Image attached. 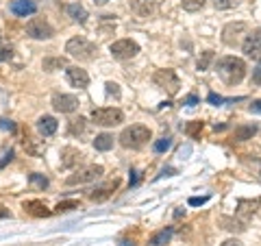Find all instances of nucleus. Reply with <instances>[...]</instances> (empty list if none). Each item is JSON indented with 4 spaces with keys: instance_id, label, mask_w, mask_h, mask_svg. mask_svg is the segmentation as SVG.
I'll use <instances>...</instances> for the list:
<instances>
[{
    "instance_id": "nucleus-29",
    "label": "nucleus",
    "mask_w": 261,
    "mask_h": 246,
    "mask_svg": "<svg viewBox=\"0 0 261 246\" xmlns=\"http://www.w3.org/2000/svg\"><path fill=\"white\" fill-rule=\"evenodd\" d=\"M29 181H31L33 185H37L39 190H46V187H48V179H46L44 175H37V172H33V175L29 177Z\"/></svg>"
},
{
    "instance_id": "nucleus-44",
    "label": "nucleus",
    "mask_w": 261,
    "mask_h": 246,
    "mask_svg": "<svg viewBox=\"0 0 261 246\" xmlns=\"http://www.w3.org/2000/svg\"><path fill=\"white\" fill-rule=\"evenodd\" d=\"M176 218H181V216H185V209H176V214H174Z\"/></svg>"
},
{
    "instance_id": "nucleus-45",
    "label": "nucleus",
    "mask_w": 261,
    "mask_h": 246,
    "mask_svg": "<svg viewBox=\"0 0 261 246\" xmlns=\"http://www.w3.org/2000/svg\"><path fill=\"white\" fill-rule=\"evenodd\" d=\"M120 246H135V244H133V242H128V240H124V242H122Z\"/></svg>"
},
{
    "instance_id": "nucleus-5",
    "label": "nucleus",
    "mask_w": 261,
    "mask_h": 246,
    "mask_svg": "<svg viewBox=\"0 0 261 246\" xmlns=\"http://www.w3.org/2000/svg\"><path fill=\"white\" fill-rule=\"evenodd\" d=\"M102 172H105V168L96 166V163H92V166H83V168H76L74 172H72V175L65 179V183L68 185H83V183H89V181H96Z\"/></svg>"
},
{
    "instance_id": "nucleus-30",
    "label": "nucleus",
    "mask_w": 261,
    "mask_h": 246,
    "mask_svg": "<svg viewBox=\"0 0 261 246\" xmlns=\"http://www.w3.org/2000/svg\"><path fill=\"white\" fill-rule=\"evenodd\" d=\"M216 9H233V7L240 5V0H211Z\"/></svg>"
},
{
    "instance_id": "nucleus-42",
    "label": "nucleus",
    "mask_w": 261,
    "mask_h": 246,
    "mask_svg": "<svg viewBox=\"0 0 261 246\" xmlns=\"http://www.w3.org/2000/svg\"><path fill=\"white\" fill-rule=\"evenodd\" d=\"M185 103H187V105H196V103H198V96H194V94H190V96H187V98H185Z\"/></svg>"
},
{
    "instance_id": "nucleus-38",
    "label": "nucleus",
    "mask_w": 261,
    "mask_h": 246,
    "mask_svg": "<svg viewBox=\"0 0 261 246\" xmlns=\"http://www.w3.org/2000/svg\"><path fill=\"white\" fill-rule=\"evenodd\" d=\"M252 83H255V85H261V65L252 70Z\"/></svg>"
},
{
    "instance_id": "nucleus-12",
    "label": "nucleus",
    "mask_w": 261,
    "mask_h": 246,
    "mask_svg": "<svg viewBox=\"0 0 261 246\" xmlns=\"http://www.w3.org/2000/svg\"><path fill=\"white\" fill-rule=\"evenodd\" d=\"M118 185H120L118 179H113V181H107V183L98 185V187H94V190L89 192V199H92L94 203H102V201H107L109 196L118 190Z\"/></svg>"
},
{
    "instance_id": "nucleus-43",
    "label": "nucleus",
    "mask_w": 261,
    "mask_h": 246,
    "mask_svg": "<svg viewBox=\"0 0 261 246\" xmlns=\"http://www.w3.org/2000/svg\"><path fill=\"white\" fill-rule=\"evenodd\" d=\"M130 175H133V177H130V185H135L137 183V172H130Z\"/></svg>"
},
{
    "instance_id": "nucleus-25",
    "label": "nucleus",
    "mask_w": 261,
    "mask_h": 246,
    "mask_svg": "<svg viewBox=\"0 0 261 246\" xmlns=\"http://www.w3.org/2000/svg\"><path fill=\"white\" fill-rule=\"evenodd\" d=\"M68 129H70V133L72 135H81V133H85V129H87V125H85V118H72L70 120V125H68Z\"/></svg>"
},
{
    "instance_id": "nucleus-23",
    "label": "nucleus",
    "mask_w": 261,
    "mask_h": 246,
    "mask_svg": "<svg viewBox=\"0 0 261 246\" xmlns=\"http://www.w3.org/2000/svg\"><path fill=\"white\" fill-rule=\"evenodd\" d=\"M68 15L74 22H79V24H85L87 22V11L81 5H76V3L74 5H68Z\"/></svg>"
},
{
    "instance_id": "nucleus-6",
    "label": "nucleus",
    "mask_w": 261,
    "mask_h": 246,
    "mask_svg": "<svg viewBox=\"0 0 261 246\" xmlns=\"http://www.w3.org/2000/svg\"><path fill=\"white\" fill-rule=\"evenodd\" d=\"M92 120L98 127H116L120 122H124V113L116 107H100L92 111Z\"/></svg>"
},
{
    "instance_id": "nucleus-9",
    "label": "nucleus",
    "mask_w": 261,
    "mask_h": 246,
    "mask_svg": "<svg viewBox=\"0 0 261 246\" xmlns=\"http://www.w3.org/2000/svg\"><path fill=\"white\" fill-rule=\"evenodd\" d=\"M242 48L246 53V57L261 63V31H250L246 39L242 42Z\"/></svg>"
},
{
    "instance_id": "nucleus-22",
    "label": "nucleus",
    "mask_w": 261,
    "mask_h": 246,
    "mask_svg": "<svg viewBox=\"0 0 261 246\" xmlns=\"http://www.w3.org/2000/svg\"><path fill=\"white\" fill-rule=\"evenodd\" d=\"M94 149H96V151H102V153L111 151V149H113V135H109V133L96 135V139H94Z\"/></svg>"
},
{
    "instance_id": "nucleus-18",
    "label": "nucleus",
    "mask_w": 261,
    "mask_h": 246,
    "mask_svg": "<svg viewBox=\"0 0 261 246\" xmlns=\"http://www.w3.org/2000/svg\"><path fill=\"white\" fill-rule=\"evenodd\" d=\"M57 129H59V122H57L53 116H42L37 120V131L42 133L44 137H50L57 133Z\"/></svg>"
},
{
    "instance_id": "nucleus-4",
    "label": "nucleus",
    "mask_w": 261,
    "mask_h": 246,
    "mask_svg": "<svg viewBox=\"0 0 261 246\" xmlns=\"http://www.w3.org/2000/svg\"><path fill=\"white\" fill-rule=\"evenodd\" d=\"M152 81H154V85H157L159 89H163L168 96H176L178 87H181V81H178L174 70H157Z\"/></svg>"
},
{
    "instance_id": "nucleus-15",
    "label": "nucleus",
    "mask_w": 261,
    "mask_h": 246,
    "mask_svg": "<svg viewBox=\"0 0 261 246\" xmlns=\"http://www.w3.org/2000/svg\"><path fill=\"white\" fill-rule=\"evenodd\" d=\"M22 144H24V151H27L31 157H39V155H44V151H46L44 139H39L35 135H24Z\"/></svg>"
},
{
    "instance_id": "nucleus-34",
    "label": "nucleus",
    "mask_w": 261,
    "mask_h": 246,
    "mask_svg": "<svg viewBox=\"0 0 261 246\" xmlns=\"http://www.w3.org/2000/svg\"><path fill=\"white\" fill-rule=\"evenodd\" d=\"M76 207H79V201H63V203L57 205L55 209L61 214V211H70V209H76Z\"/></svg>"
},
{
    "instance_id": "nucleus-16",
    "label": "nucleus",
    "mask_w": 261,
    "mask_h": 246,
    "mask_svg": "<svg viewBox=\"0 0 261 246\" xmlns=\"http://www.w3.org/2000/svg\"><path fill=\"white\" fill-rule=\"evenodd\" d=\"M37 11V5L33 0H11V13L20 15V18H27Z\"/></svg>"
},
{
    "instance_id": "nucleus-28",
    "label": "nucleus",
    "mask_w": 261,
    "mask_h": 246,
    "mask_svg": "<svg viewBox=\"0 0 261 246\" xmlns=\"http://www.w3.org/2000/svg\"><path fill=\"white\" fill-rule=\"evenodd\" d=\"M181 5H183V9H185V11L194 13V11L202 9V5H205V0H181Z\"/></svg>"
},
{
    "instance_id": "nucleus-20",
    "label": "nucleus",
    "mask_w": 261,
    "mask_h": 246,
    "mask_svg": "<svg viewBox=\"0 0 261 246\" xmlns=\"http://www.w3.org/2000/svg\"><path fill=\"white\" fill-rule=\"evenodd\" d=\"M255 133H257V125H242L233 131L231 139L233 142H246V139H252Z\"/></svg>"
},
{
    "instance_id": "nucleus-40",
    "label": "nucleus",
    "mask_w": 261,
    "mask_h": 246,
    "mask_svg": "<svg viewBox=\"0 0 261 246\" xmlns=\"http://www.w3.org/2000/svg\"><path fill=\"white\" fill-rule=\"evenodd\" d=\"M250 111H255V113H261V101H255L250 105Z\"/></svg>"
},
{
    "instance_id": "nucleus-2",
    "label": "nucleus",
    "mask_w": 261,
    "mask_h": 246,
    "mask_svg": "<svg viewBox=\"0 0 261 246\" xmlns=\"http://www.w3.org/2000/svg\"><path fill=\"white\" fill-rule=\"evenodd\" d=\"M118 139H120V144L124 146V149L140 151V149H144V146L148 144V139H150V129L144 127V125H133V127H128V129L122 131Z\"/></svg>"
},
{
    "instance_id": "nucleus-32",
    "label": "nucleus",
    "mask_w": 261,
    "mask_h": 246,
    "mask_svg": "<svg viewBox=\"0 0 261 246\" xmlns=\"http://www.w3.org/2000/svg\"><path fill=\"white\" fill-rule=\"evenodd\" d=\"M170 146H172V139H170V137H161V139L154 142V151H157V153H166Z\"/></svg>"
},
{
    "instance_id": "nucleus-36",
    "label": "nucleus",
    "mask_w": 261,
    "mask_h": 246,
    "mask_svg": "<svg viewBox=\"0 0 261 246\" xmlns=\"http://www.w3.org/2000/svg\"><path fill=\"white\" fill-rule=\"evenodd\" d=\"M0 129L3 131H15V125L11 120H7V118H0Z\"/></svg>"
},
{
    "instance_id": "nucleus-35",
    "label": "nucleus",
    "mask_w": 261,
    "mask_h": 246,
    "mask_svg": "<svg viewBox=\"0 0 261 246\" xmlns=\"http://www.w3.org/2000/svg\"><path fill=\"white\" fill-rule=\"evenodd\" d=\"M209 199H207V196H192V199H190V205H192V207H198V205H205Z\"/></svg>"
},
{
    "instance_id": "nucleus-46",
    "label": "nucleus",
    "mask_w": 261,
    "mask_h": 246,
    "mask_svg": "<svg viewBox=\"0 0 261 246\" xmlns=\"http://www.w3.org/2000/svg\"><path fill=\"white\" fill-rule=\"evenodd\" d=\"M94 3H96V5H107L109 0H94Z\"/></svg>"
},
{
    "instance_id": "nucleus-3",
    "label": "nucleus",
    "mask_w": 261,
    "mask_h": 246,
    "mask_svg": "<svg viewBox=\"0 0 261 246\" xmlns=\"http://www.w3.org/2000/svg\"><path fill=\"white\" fill-rule=\"evenodd\" d=\"M65 53H70V57H74L79 61H92L96 57V46L85 37H72L65 44Z\"/></svg>"
},
{
    "instance_id": "nucleus-37",
    "label": "nucleus",
    "mask_w": 261,
    "mask_h": 246,
    "mask_svg": "<svg viewBox=\"0 0 261 246\" xmlns=\"http://www.w3.org/2000/svg\"><path fill=\"white\" fill-rule=\"evenodd\" d=\"M105 87H107V94H113V96H120V89H118V83H113V81H109V83H107V85H105Z\"/></svg>"
},
{
    "instance_id": "nucleus-8",
    "label": "nucleus",
    "mask_w": 261,
    "mask_h": 246,
    "mask_svg": "<svg viewBox=\"0 0 261 246\" xmlns=\"http://www.w3.org/2000/svg\"><path fill=\"white\" fill-rule=\"evenodd\" d=\"M27 33L33 39H50L55 35V29L44 18H33L27 24Z\"/></svg>"
},
{
    "instance_id": "nucleus-24",
    "label": "nucleus",
    "mask_w": 261,
    "mask_h": 246,
    "mask_svg": "<svg viewBox=\"0 0 261 246\" xmlns=\"http://www.w3.org/2000/svg\"><path fill=\"white\" fill-rule=\"evenodd\" d=\"M65 65H68V61H65L63 57H48V59H44V70H46V72L65 68Z\"/></svg>"
},
{
    "instance_id": "nucleus-17",
    "label": "nucleus",
    "mask_w": 261,
    "mask_h": 246,
    "mask_svg": "<svg viewBox=\"0 0 261 246\" xmlns=\"http://www.w3.org/2000/svg\"><path fill=\"white\" fill-rule=\"evenodd\" d=\"M81 159H83V153L76 151V149H70L68 146V149L61 151V166L63 168H74L81 163Z\"/></svg>"
},
{
    "instance_id": "nucleus-14",
    "label": "nucleus",
    "mask_w": 261,
    "mask_h": 246,
    "mask_svg": "<svg viewBox=\"0 0 261 246\" xmlns=\"http://www.w3.org/2000/svg\"><path fill=\"white\" fill-rule=\"evenodd\" d=\"M130 9L140 18H150L157 11V0H130Z\"/></svg>"
},
{
    "instance_id": "nucleus-10",
    "label": "nucleus",
    "mask_w": 261,
    "mask_h": 246,
    "mask_svg": "<svg viewBox=\"0 0 261 246\" xmlns=\"http://www.w3.org/2000/svg\"><path fill=\"white\" fill-rule=\"evenodd\" d=\"M248 31L246 27V22H231V24H226L224 31H222V42L226 46H238L240 44V39L242 35Z\"/></svg>"
},
{
    "instance_id": "nucleus-33",
    "label": "nucleus",
    "mask_w": 261,
    "mask_h": 246,
    "mask_svg": "<svg viewBox=\"0 0 261 246\" xmlns=\"http://www.w3.org/2000/svg\"><path fill=\"white\" fill-rule=\"evenodd\" d=\"M11 57H13V46L0 44V63H3V61H9Z\"/></svg>"
},
{
    "instance_id": "nucleus-11",
    "label": "nucleus",
    "mask_w": 261,
    "mask_h": 246,
    "mask_svg": "<svg viewBox=\"0 0 261 246\" xmlns=\"http://www.w3.org/2000/svg\"><path fill=\"white\" fill-rule=\"evenodd\" d=\"M53 107H55V111L72 113V111L79 109V98L72 96V94H55L53 96Z\"/></svg>"
},
{
    "instance_id": "nucleus-19",
    "label": "nucleus",
    "mask_w": 261,
    "mask_h": 246,
    "mask_svg": "<svg viewBox=\"0 0 261 246\" xmlns=\"http://www.w3.org/2000/svg\"><path fill=\"white\" fill-rule=\"evenodd\" d=\"M22 207H24V211H29L31 216H37V218L50 216V209H48L42 201H27V203L22 205Z\"/></svg>"
},
{
    "instance_id": "nucleus-1",
    "label": "nucleus",
    "mask_w": 261,
    "mask_h": 246,
    "mask_svg": "<svg viewBox=\"0 0 261 246\" xmlns=\"http://www.w3.org/2000/svg\"><path fill=\"white\" fill-rule=\"evenodd\" d=\"M218 77L224 81L226 85H238L242 83V79L246 77V63L240 57H222L216 65Z\"/></svg>"
},
{
    "instance_id": "nucleus-41",
    "label": "nucleus",
    "mask_w": 261,
    "mask_h": 246,
    "mask_svg": "<svg viewBox=\"0 0 261 246\" xmlns=\"http://www.w3.org/2000/svg\"><path fill=\"white\" fill-rule=\"evenodd\" d=\"M220 246H242V242L240 240H226V242H222Z\"/></svg>"
},
{
    "instance_id": "nucleus-27",
    "label": "nucleus",
    "mask_w": 261,
    "mask_h": 246,
    "mask_svg": "<svg viewBox=\"0 0 261 246\" xmlns=\"http://www.w3.org/2000/svg\"><path fill=\"white\" fill-rule=\"evenodd\" d=\"M207 101H209L211 105H222V103H235V101H244V96H240V98H222V96H218V94H214V92H209Z\"/></svg>"
},
{
    "instance_id": "nucleus-26",
    "label": "nucleus",
    "mask_w": 261,
    "mask_h": 246,
    "mask_svg": "<svg viewBox=\"0 0 261 246\" xmlns=\"http://www.w3.org/2000/svg\"><path fill=\"white\" fill-rule=\"evenodd\" d=\"M211 61H214V51H205L200 57H198V70L200 72H205V70H209V65H211Z\"/></svg>"
},
{
    "instance_id": "nucleus-13",
    "label": "nucleus",
    "mask_w": 261,
    "mask_h": 246,
    "mask_svg": "<svg viewBox=\"0 0 261 246\" xmlns=\"http://www.w3.org/2000/svg\"><path fill=\"white\" fill-rule=\"evenodd\" d=\"M65 75H68V83L72 87L85 89L89 85V75L83 68H79V65H72V68H68V70H65Z\"/></svg>"
},
{
    "instance_id": "nucleus-21",
    "label": "nucleus",
    "mask_w": 261,
    "mask_h": 246,
    "mask_svg": "<svg viewBox=\"0 0 261 246\" xmlns=\"http://www.w3.org/2000/svg\"><path fill=\"white\" fill-rule=\"evenodd\" d=\"M174 233V229L172 227H168V229H161L159 233H154L150 240H148V246H166L170 242V237H172Z\"/></svg>"
},
{
    "instance_id": "nucleus-39",
    "label": "nucleus",
    "mask_w": 261,
    "mask_h": 246,
    "mask_svg": "<svg viewBox=\"0 0 261 246\" xmlns=\"http://www.w3.org/2000/svg\"><path fill=\"white\" fill-rule=\"evenodd\" d=\"M11 159H13V151L9 149V151H7V153L3 155V159H0V168H3V166H5V163H7V161H11Z\"/></svg>"
},
{
    "instance_id": "nucleus-31",
    "label": "nucleus",
    "mask_w": 261,
    "mask_h": 246,
    "mask_svg": "<svg viewBox=\"0 0 261 246\" xmlns=\"http://www.w3.org/2000/svg\"><path fill=\"white\" fill-rule=\"evenodd\" d=\"M202 131V122L200 120H194V122H190V125L185 127V133L187 135H192V137H196Z\"/></svg>"
},
{
    "instance_id": "nucleus-7",
    "label": "nucleus",
    "mask_w": 261,
    "mask_h": 246,
    "mask_svg": "<svg viewBox=\"0 0 261 246\" xmlns=\"http://www.w3.org/2000/svg\"><path fill=\"white\" fill-rule=\"evenodd\" d=\"M109 51L113 55V59H120V61H126V59H133V57L140 53V46H137L133 39H118L109 46Z\"/></svg>"
}]
</instances>
